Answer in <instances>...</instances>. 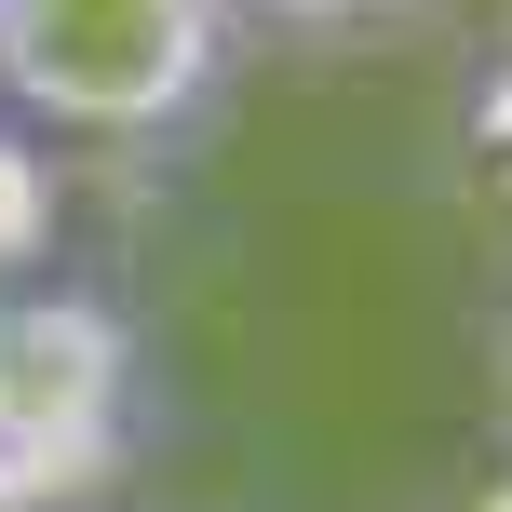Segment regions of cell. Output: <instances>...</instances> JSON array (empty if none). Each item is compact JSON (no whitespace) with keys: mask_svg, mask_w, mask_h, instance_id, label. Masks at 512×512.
Masks as SVG:
<instances>
[{"mask_svg":"<svg viewBox=\"0 0 512 512\" xmlns=\"http://www.w3.org/2000/svg\"><path fill=\"white\" fill-rule=\"evenodd\" d=\"M149 445V337L108 283H0V512H108Z\"/></svg>","mask_w":512,"mask_h":512,"instance_id":"1","label":"cell"},{"mask_svg":"<svg viewBox=\"0 0 512 512\" xmlns=\"http://www.w3.org/2000/svg\"><path fill=\"white\" fill-rule=\"evenodd\" d=\"M243 68L230 0H0V122L68 149H162Z\"/></svg>","mask_w":512,"mask_h":512,"instance_id":"2","label":"cell"},{"mask_svg":"<svg viewBox=\"0 0 512 512\" xmlns=\"http://www.w3.org/2000/svg\"><path fill=\"white\" fill-rule=\"evenodd\" d=\"M54 256V162L27 122H0V283H27Z\"/></svg>","mask_w":512,"mask_h":512,"instance_id":"3","label":"cell"},{"mask_svg":"<svg viewBox=\"0 0 512 512\" xmlns=\"http://www.w3.org/2000/svg\"><path fill=\"white\" fill-rule=\"evenodd\" d=\"M243 27H283V41H351V27H405L432 0H230Z\"/></svg>","mask_w":512,"mask_h":512,"instance_id":"4","label":"cell"},{"mask_svg":"<svg viewBox=\"0 0 512 512\" xmlns=\"http://www.w3.org/2000/svg\"><path fill=\"white\" fill-rule=\"evenodd\" d=\"M459 135H472V176H486V203L512 216V54L472 81V122H459Z\"/></svg>","mask_w":512,"mask_h":512,"instance_id":"5","label":"cell"},{"mask_svg":"<svg viewBox=\"0 0 512 512\" xmlns=\"http://www.w3.org/2000/svg\"><path fill=\"white\" fill-rule=\"evenodd\" d=\"M445 512H512V459L486 472V486H459V499H445Z\"/></svg>","mask_w":512,"mask_h":512,"instance_id":"6","label":"cell"}]
</instances>
